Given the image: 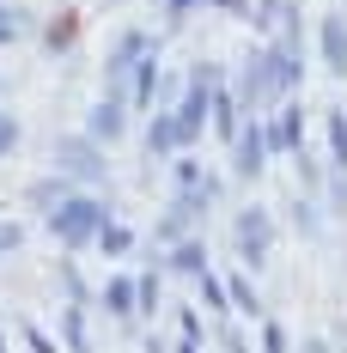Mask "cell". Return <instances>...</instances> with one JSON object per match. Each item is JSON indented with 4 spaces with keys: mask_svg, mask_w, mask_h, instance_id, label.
Returning <instances> with one entry per match:
<instances>
[{
    "mask_svg": "<svg viewBox=\"0 0 347 353\" xmlns=\"http://www.w3.org/2000/svg\"><path fill=\"white\" fill-rule=\"evenodd\" d=\"M49 219V238L68 250H92V238L110 225V201L104 195H68V201H55V208L43 213Z\"/></svg>",
    "mask_w": 347,
    "mask_h": 353,
    "instance_id": "6da1fadb",
    "label": "cell"
},
{
    "mask_svg": "<svg viewBox=\"0 0 347 353\" xmlns=\"http://www.w3.org/2000/svg\"><path fill=\"white\" fill-rule=\"evenodd\" d=\"M92 244L104 250V256H128V250H135V232H128V225H104Z\"/></svg>",
    "mask_w": 347,
    "mask_h": 353,
    "instance_id": "d6986e66",
    "label": "cell"
},
{
    "mask_svg": "<svg viewBox=\"0 0 347 353\" xmlns=\"http://www.w3.org/2000/svg\"><path fill=\"white\" fill-rule=\"evenodd\" d=\"M171 268L177 274H208V244H201V238H177L171 244Z\"/></svg>",
    "mask_w": 347,
    "mask_h": 353,
    "instance_id": "30bf717a",
    "label": "cell"
},
{
    "mask_svg": "<svg viewBox=\"0 0 347 353\" xmlns=\"http://www.w3.org/2000/svg\"><path fill=\"white\" fill-rule=\"evenodd\" d=\"M195 281H201V305L219 311V305H226V281H219V274H195Z\"/></svg>",
    "mask_w": 347,
    "mask_h": 353,
    "instance_id": "44dd1931",
    "label": "cell"
},
{
    "mask_svg": "<svg viewBox=\"0 0 347 353\" xmlns=\"http://www.w3.org/2000/svg\"><path fill=\"white\" fill-rule=\"evenodd\" d=\"M305 353H329V347H323V341H311V347H305Z\"/></svg>",
    "mask_w": 347,
    "mask_h": 353,
    "instance_id": "f546056e",
    "label": "cell"
},
{
    "mask_svg": "<svg viewBox=\"0 0 347 353\" xmlns=\"http://www.w3.org/2000/svg\"><path fill=\"white\" fill-rule=\"evenodd\" d=\"M146 49H159V43H152V37H140V31H128L122 43H116V55H110V73H128Z\"/></svg>",
    "mask_w": 347,
    "mask_h": 353,
    "instance_id": "8fae6325",
    "label": "cell"
},
{
    "mask_svg": "<svg viewBox=\"0 0 347 353\" xmlns=\"http://www.w3.org/2000/svg\"><path fill=\"white\" fill-rule=\"evenodd\" d=\"M12 146H19V122H12V116H6V110H0V159H6V152H12Z\"/></svg>",
    "mask_w": 347,
    "mask_h": 353,
    "instance_id": "d4e9b609",
    "label": "cell"
},
{
    "mask_svg": "<svg viewBox=\"0 0 347 353\" xmlns=\"http://www.w3.org/2000/svg\"><path fill=\"white\" fill-rule=\"evenodd\" d=\"M226 305H238L244 317H256V311H262V299H256V286L244 281V274H232V281H226Z\"/></svg>",
    "mask_w": 347,
    "mask_h": 353,
    "instance_id": "e0dca14e",
    "label": "cell"
},
{
    "mask_svg": "<svg viewBox=\"0 0 347 353\" xmlns=\"http://www.w3.org/2000/svg\"><path fill=\"white\" fill-rule=\"evenodd\" d=\"M201 165H195V159H177V183H183V189H201Z\"/></svg>",
    "mask_w": 347,
    "mask_h": 353,
    "instance_id": "cb8c5ba5",
    "label": "cell"
},
{
    "mask_svg": "<svg viewBox=\"0 0 347 353\" xmlns=\"http://www.w3.org/2000/svg\"><path fill=\"white\" fill-rule=\"evenodd\" d=\"M262 159H268L262 128H244V134H232V171H238V176H256V171H262Z\"/></svg>",
    "mask_w": 347,
    "mask_h": 353,
    "instance_id": "52a82bcc",
    "label": "cell"
},
{
    "mask_svg": "<svg viewBox=\"0 0 347 353\" xmlns=\"http://www.w3.org/2000/svg\"><path fill=\"white\" fill-rule=\"evenodd\" d=\"M317 37H323V61H329V73H347V19L341 12H323Z\"/></svg>",
    "mask_w": 347,
    "mask_h": 353,
    "instance_id": "ba28073f",
    "label": "cell"
},
{
    "mask_svg": "<svg viewBox=\"0 0 347 353\" xmlns=\"http://www.w3.org/2000/svg\"><path fill=\"white\" fill-rule=\"evenodd\" d=\"M232 244H238L244 268H262L268 250H275V213L262 208V201H250V208L238 213V225H232Z\"/></svg>",
    "mask_w": 347,
    "mask_h": 353,
    "instance_id": "3957f363",
    "label": "cell"
},
{
    "mask_svg": "<svg viewBox=\"0 0 347 353\" xmlns=\"http://www.w3.org/2000/svg\"><path fill=\"white\" fill-rule=\"evenodd\" d=\"M61 171L86 176V183H104V152L92 141H61Z\"/></svg>",
    "mask_w": 347,
    "mask_h": 353,
    "instance_id": "8992f818",
    "label": "cell"
},
{
    "mask_svg": "<svg viewBox=\"0 0 347 353\" xmlns=\"http://www.w3.org/2000/svg\"><path fill=\"white\" fill-rule=\"evenodd\" d=\"M213 85H219V68H195L189 73V92L177 98V110H171V122H177V141L183 146H195L201 134H208V98H213Z\"/></svg>",
    "mask_w": 347,
    "mask_h": 353,
    "instance_id": "7a4b0ae2",
    "label": "cell"
},
{
    "mask_svg": "<svg viewBox=\"0 0 347 353\" xmlns=\"http://www.w3.org/2000/svg\"><path fill=\"white\" fill-rule=\"evenodd\" d=\"M219 6H226V12H244V0H219Z\"/></svg>",
    "mask_w": 347,
    "mask_h": 353,
    "instance_id": "f1b7e54d",
    "label": "cell"
},
{
    "mask_svg": "<svg viewBox=\"0 0 347 353\" xmlns=\"http://www.w3.org/2000/svg\"><path fill=\"white\" fill-rule=\"evenodd\" d=\"M0 353H6V341H0Z\"/></svg>",
    "mask_w": 347,
    "mask_h": 353,
    "instance_id": "4dcf8cb0",
    "label": "cell"
},
{
    "mask_svg": "<svg viewBox=\"0 0 347 353\" xmlns=\"http://www.w3.org/2000/svg\"><path fill=\"white\" fill-rule=\"evenodd\" d=\"M98 305H104L110 317H135V281H110L98 292Z\"/></svg>",
    "mask_w": 347,
    "mask_h": 353,
    "instance_id": "4fadbf2b",
    "label": "cell"
},
{
    "mask_svg": "<svg viewBox=\"0 0 347 353\" xmlns=\"http://www.w3.org/2000/svg\"><path fill=\"white\" fill-rule=\"evenodd\" d=\"M68 195H73L68 176H37V183H31V208H43V213L55 208V201H68Z\"/></svg>",
    "mask_w": 347,
    "mask_h": 353,
    "instance_id": "9a60e30c",
    "label": "cell"
},
{
    "mask_svg": "<svg viewBox=\"0 0 347 353\" xmlns=\"http://www.w3.org/2000/svg\"><path fill=\"white\" fill-rule=\"evenodd\" d=\"M135 311H146V317L159 311V274H140L135 281Z\"/></svg>",
    "mask_w": 347,
    "mask_h": 353,
    "instance_id": "ffe728a7",
    "label": "cell"
},
{
    "mask_svg": "<svg viewBox=\"0 0 347 353\" xmlns=\"http://www.w3.org/2000/svg\"><path fill=\"white\" fill-rule=\"evenodd\" d=\"M19 238H25V232H19V225L6 219V225H0V256H6V250H19Z\"/></svg>",
    "mask_w": 347,
    "mask_h": 353,
    "instance_id": "4316f807",
    "label": "cell"
},
{
    "mask_svg": "<svg viewBox=\"0 0 347 353\" xmlns=\"http://www.w3.org/2000/svg\"><path fill=\"white\" fill-rule=\"evenodd\" d=\"M122 128H128L122 98H98L92 116H86V141H92V146H110V141H122Z\"/></svg>",
    "mask_w": 347,
    "mask_h": 353,
    "instance_id": "277c9868",
    "label": "cell"
},
{
    "mask_svg": "<svg viewBox=\"0 0 347 353\" xmlns=\"http://www.w3.org/2000/svg\"><path fill=\"white\" fill-rule=\"evenodd\" d=\"M183 341H195V347L208 341V329H201V317H195V311H183Z\"/></svg>",
    "mask_w": 347,
    "mask_h": 353,
    "instance_id": "484cf974",
    "label": "cell"
},
{
    "mask_svg": "<svg viewBox=\"0 0 347 353\" xmlns=\"http://www.w3.org/2000/svg\"><path fill=\"white\" fill-rule=\"evenodd\" d=\"M262 141H268V152H299V146H305V110L286 104L275 122L262 128Z\"/></svg>",
    "mask_w": 347,
    "mask_h": 353,
    "instance_id": "5b68a950",
    "label": "cell"
},
{
    "mask_svg": "<svg viewBox=\"0 0 347 353\" xmlns=\"http://www.w3.org/2000/svg\"><path fill=\"white\" fill-rule=\"evenodd\" d=\"M25 347H31V353H55V341H49L43 323H25Z\"/></svg>",
    "mask_w": 347,
    "mask_h": 353,
    "instance_id": "603a6c76",
    "label": "cell"
},
{
    "mask_svg": "<svg viewBox=\"0 0 347 353\" xmlns=\"http://www.w3.org/2000/svg\"><path fill=\"white\" fill-rule=\"evenodd\" d=\"M329 159H335V176H347V116L341 110L329 116Z\"/></svg>",
    "mask_w": 347,
    "mask_h": 353,
    "instance_id": "ac0fdd59",
    "label": "cell"
},
{
    "mask_svg": "<svg viewBox=\"0 0 347 353\" xmlns=\"http://www.w3.org/2000/svg\"><path fill=\"white\" fill-rule=\"evenodd\" d=\"M262 353H293V341H286L280 323H262Z\"/></svg>",
    "mask_w": 347,
    "mask_h": 353,
    "instance_id": "7402d4cb",
    "label": "cell"
},
{
    "mask_svg": "<svg viewBox=\"0 0 347 353\" xmlns=\"http://www.w3.org/2000/svg\"><path fill=\"white\" fill-rule=\"evenodd\" d=\"M165 6H171V19H189V12H195L201 0H165Z\"/></svg>",
    "mask_w": 347,
    "mask_h": 353,
    "instance_id": "83f0119b",
    "label": "cell"
},
{
    "mask_svg": "<svg viewBox=\"0 0 347 353\" xmlns=\"http://www.w3.org/2000/svg\"><path fill=\"white\" fill-rule=\"evenodd\" d=\"M152 92H159V49H146L135 61V104H152Z\"/></svg>",
    "mask_w": 347,
    "mask_h": 353,
    "instance_id": "7c38bea8",
    "label": "cell"
},
{
    "mask_svg": "<svg viewBox=\"0 0 347 353\" xmlns=\"http://www.w3.org/2000/svg\"><path fill=\"white\" fill-rule=\"evenodd\" d=\"M208 122L226 134V141L238 134V104H232V92H213V98H208Z\"/></svg>",
    "mask_w": 347,
    "mask_h": 353,
    "instance_id": "5bb4252c",
    "label": "cell"
},
{
    "mask_svg": "<svg viewBox=\"0 0 347 353\" xmlns=\"http://www.w3.org/2000/svg\"><path fill=\"white\" fill-rule=\"evenodd\" d=\"M61 341H68L73 353H92V341H86V305H68V317H61Z\"/></svg>",
    "mask_w": 347,
    "mask_h": 353,
    "instance_id": "2e32d148",
    "label": "cell"
},
{
    "mask_svg": "<svg viewBox=\"0 0 347 353\" xmlns=\"http://www.w3.org/2000/svg\"><path fill=\"white\" fill-rule=\"evenodd\" d=\"M146 152H152V159H171V152H183V141H177V122H171V110L146 122Z\"/></svg>",
    "mask_w": 347,
    "mask_h": 353,
    "instance_id": "9c48e42d",
    "label": "cell"
}]
</instances>
